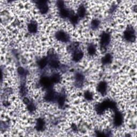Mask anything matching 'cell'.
I'll return each mask as SVG.
<instances>
[{
	"label": "cell",
	"mask_w": 137,
	"mask_h": 137,
	"mask_svg": "<svg viewBox=\"0 0 137 137\" xmlns=\"http://www.w3.org/2000/svg\"><path fill=\"white\" fill-rule=\"evenodd\" d=\"M55 36L58 40L63 42H67L70 39L69 35L65 32L61 31L57 32L55 34Z\"/></svg>",
	"instance_id": "4"
},
{
	"label": "cell",
	"mask_w": 137,
	"mask_h": 137,
	"mask_svg": "<svg viewBox=\"0 0 137 137\" xmlns=\"http://www.w3.org/2000/svg\"><path fill=\"white\" fill-rule=\"evenodd\" d=\"M53 83H57L60 81V76L58 74H54L51 78Z\"/></svg>",
	"instance_id": "20"
},
{
	"label": "cell",
	"mask_w": 137,
	"mask_h": 137,
	"mask_svg": "<svg viewBox=\"0 0 137 137\" xmlns=\"http://www.w3.org/2000/svg\"><path fill=\"white\" fill-rule=\"evenodd\" d=\"M48 63V60L46 58H43L40 59L39 62V65L40 68H44Z\"/></svg>",
	"instance_id": "19"
},
{
	"label": "cell",
	"mask_w": 137,
	"mask_h": 137,
	"mask_svg": "<svg viewBox=\"0 0 137 137\" xmlns=\"http://www.w3.org/2000/svg\"><path fill=\"white\" fill-rule=\"evenodd\" d=\"M18 72L20 75H23L25 72V70L23 68L20 67L18 69Z\"/></svg>",
	"instance_id": "27"
},
{
	"label": "cell",
	"mask_w": 137,
	"mask_h": 137,
	"mask_svg": "<svg viewBox=\"0 0 137 137\" xmlns=\"http://www.w3.org/2000/svg\"><path fill=\"white\" fill-rule=\"evenodd\" d=\"M100 25V21L97 19H94L92 21L91 23V26L93 29H96L97 27L99 26Z\"/></svg>",
	"instance_id": "22"
},
{
	"label": "cell",
	"mask_w": 137,
	"mask_h": 137,
	"mask_svg": "<svg viewBox=\"0 0 137 137\" xmlns=\"http://www.w3.org/2000/svg\"><path fill=\"white\" fill-rule=\"evenodd\" d=\"M84 97L87 100H92L93 98V95L92 93L89 91H87L84 94Z\"/></svg>",
	"instance_id": "24"
},
{
	"label": "cell",
	"mask_w": 137,
	"mask_h": 137,
	"mask_svg": "<svg viewBox=\"0 0 137 137\" xmlns=\"http://www.w3.org/2000/svg\"><path fill=\"white\" fill-rule=\"evenodd\" d=\"M84 54L83 52L81 51H76L74 52L73 54V60L75 62L79 61L80 60L83 58Z\"/></svg>",
	"instance_id": "10"
},
{
	"label": "cell",
	"mask_w": 137,
	"mask_h": 137,
	"mask_svg": "<svg viewBox=\"0 0 137 137\" xmlns=\"http://www.w3.org/2000/svg\"><path fill=\"white\" fill-rule=\"evenodd\" d=\"M36 5L41 14H46L48 11V6L47 2L45 1H39L36 2Z\"/></svg>",
	"instance_id": "6"
},
{
	"label": "cell",
	"mask_w": 137,
	"mask_h": 137,
	"mask_svg": "<svg viewBox=\"0 0 137 137\" xmlns=\"http://www.w3.org/2000/svg\"><path fill=\"white\" fill-rule=\"evenodd\" d=\"M49 64H50L51 67L53 68H57L59 66L58 62L56 59H51L50 62H49Z\"/></svg>",
	"instance_id": "21"
},
{
	"label": "cell",
	"mask_w": 137,
	"mask_h": 137,
	"mask_svg": "<svg viewBox=\"0 0 137 137\" xmlns=\"http://www.w3.org/2000/svg\"><path fill=\"white\" fill-rule=\"evenodd\" d=\"M45 123L44 120L41 118H39L37 120L36 128L38 131H42L45 129Z\"/></svg>",
	"instance_id": "11"
},
{
	"label": "cell",
	"mask_w": 137,
	"mask_h": 137,
	"mask_svg": "<svg viewBox=\"0 0 137 137\" xmlns=\"http://www.w3.org/2000/svg\"><path fill=\"white\" fill-rule=\"evenodd\" d=\"M78 15L80 18H83L86 15V9L84 5H80L78 10Z\"/></svg>",
	"instance_id": "15"
},
{
	"label": "cell",
	"mask_w": 137,
	"mask_h": 137,
	"mask_svg": "<svg viewBox=\"0 0 137 137\" xmlns=\"http://www.w3.org/2000/svg\"><path fill=\"white\" fill-rule=\"evenodd\" d=\"M40 84L45 89H51L52 85L53 84L51 78H49L47 77H43L40 79Z\"/></svg>",
	"instance_id": "5"
},
{
	"label": "cell",
	"mask_w": 137,
	"mask_h": 137,
	"mask_svg": "<svg viewBox=\"0 0 137 137\" xmlns=\"http://www.w3.org/2000/svg\"><path fill=\"white\" fill-rule=\"evenodd\" d=\"M28 109L31 112H32V111H34L35 110V106L34 105H33V104L32 103H29L28 104Z\"/></svg>",
	"instance_id": "25"
},
{
	"label": "cell",
	"mask_w": 137,
	"mask_h": 137,
	"mask_svg": "<svg viewBox=\"0 0 137 137\" xmlns=\"http://www.w3.org/2000/svg\"><path fill=\"white\" fill-rule=\"evenodd\" d=\"M72 15H71L70 12L67 9L63 8L60 10V16H61L62 18H67L69 17V16L71 17Z\"/></svg>",
	"instance_id": "14"
},
{
	"label": "cell",
	"mask_w": 137,
	"mask_h": 137,
	"mask_svg": "<svg viewBox=\"0 0 137 137\" xmlns=\"http://www.w3.org/2000/svg\"><path fill=\"white\" fill-rule=\"evenodd\" d=\"M57 101L59 107H63L65 103V97L63 95H59L57 96Z\"/></svg>",
	"instance_id": "18"
},
{
	"label": "cell",
	"mask_w": 137,
	"mask_h": 137,
	"mask_svg": "<svg viewBox=\"0 0 137 137\" xmlns=\"http://www.w3.org/2000/svg\"><path fill=\"white\" fill-rule=\"evenodd\" d=\"M70 21L73 25L77 24L78 21V17L76 15H72L70 17Z\"/></svg>",
	"instance_id": "23"
},
{
	"label": "cell",
	"mask_w": 137,
	"mask_h": 137,
	"mask_svg": "<svg viewBox=\"0 0 137 137\" xmlns=\"http://www.w3.org/2000/svg\"><path fill=\"white\" fill-rule=\"evenodd\" d=\"M24 102L25 103H26V105H28V104L30 103V101L29 100V99L27 98H25L24 99Z\"/></svg>",
	"instance_id": "28"
},
{
	"label": "cell",
	"mask_w": 137,
	"mask_h": 137,
	"mask_svg": "<svg viewBox=\"0 0 137 137\" xmlns=\"http://www.w3.org/2000/svg\"><path fill=\"white\" fill-rule=\"evenodd\" d=\"M125 39L129 42H133L135 39V31L131 26L128 27L124 33Z\"/></svg>",
	"instance_id": "2"
},
{
	"label": "cell",
	"mask_w": 137,
	"mask_h": 137,
	"mask_svg": "<svg viewBox=\"0 0 137 137\" xmlns=\"http://www.w3.org/2000/svg\"><path fill=\"white\" fill-rule=\"evenodd\" d=\"M107 85L105 81H101L97 86V90L101 94L105 95L106 93Z\"/></svg>",
	"instance_id": "9"
},
{
	"label": "cell",
	"mask_w": 137,
	"mask_h": 137,
	"mask_svg": "<svg viewBox=\"0 0 137 137\" xmlns=\"http://www.w3.org/2000/svg\"><path fill=\"white\" fill-rule=\"evenodd\" d=\"M87 51H88V53H89L90 55H95V54L96 53L95 46L93 44L90 45L88 47Z\"/></svg>",
	"instance_id": "16"
},
{
	"label": "cell",
	"mask_w": 137,
	"mask_h": 137,
	"mask_svg": "<svg viewBox=\"0 0 137 137\" xmlns=\"http://www.w3.org/2000/svg\"><path fill=\"white\" fill-rule=\"evenodd\" d=\"M57 96H56L55 94V92L53 90H49L45 95V98L48 102H52L54 100H55L56 98H57Z\"/></svg>",
	"instance_id": "8"
},
{
	"label": "cell",
	"mask_w": 137,
	"mask_h": 137,
	"mask_svg": "<svg viewBox=\"0 0 137 137\" xmlns=\"http://www.w3.org/2000/svg\"><path fill=\"white\" fill-rule=\"evenodd\" d=\"M38 26L35 21H31L28 25V30L31 33H35L36 32Z\"/></svg>",
	"instance_id": "12"
},
{
	"label": "cell",
	"mask_w": 137,
	"mask_h": 137,
	"mask_svg": "<svg viewBox=\"0 0 137 137\" xmlns=\"http://www.w3.org/2000/svg\"><path fill=\"white\" fill-rule=\"evenodd\" d=\"M123 122V117L122 114L119 111H116L115 113L114 118V124L116 127L121 125Z\"/></svg>",
	"instance_id": "7"
},
{
	"label": "cell",
	"mask_w": 137,
	"mask_h": 137,
	"mask_svg": "<svg viewBox=\"0 0 137 137\" xmlns=\"http://www.w3.org/2000/svg\"><path fill=\"white\" fill-rule=\"evenodd\" d=\"M109 108H111L113 110L116 109V105L115 102L109 100L104 101L102 103L98 104L96 106V111L97 113L101 114L103 111H105L106 109Z\"/></svg>",
	"instance_id": "1"
},
{
	"label": "cell",
	"mask_w": 137,
	"mask_h": 137,
	"mask_svg": "<svg viewBox=\"0 0 137 137\" xmlns=\"http://www.w3.org/2000/svg\"><path fill=\"white\" fill-rule=\"evenodd\" d=\"M113 57L110 54H106L105 56L103 57L102 59V62L104 64H108L112 62Z\"/></svg>",
	"instance_id": "13"
},
{
	"label": "cell",
	"mask_w": 137,
	"mask_h": 137,
	"mask_svg": "<svg viewBox=\"0 0 137 137\" xmlns=\"http://www.w3.org/2000/svg\"><path fill=\"white\" fill-rule=\"evenodd\" d=\"M110 41V36L109 33L104 32L102 34L101 36V46L102 48L107 47Z\"/></svg>",
	"instance_id": "3"
},
{
	"label": "cell",
	"mask_w": 137,
	"mask_h": 137,
	"mask_svg": "<svg viewBox=\"0 0 137 137\" xmlns=\"http://www.w3.org/2000/svg\"><path fill=\"white\" fill-rule=\"evenodd\" d=\"M84 80V76L81 73H77L76 76V81L78 85L81 84Z\"/></svg>",
	"instance_id": "17"
},
{
	"label": "cell",
	"mask_w": 137,
	"mask_h": 137,
	"mask_svg": "<svg viewBox=\"0 0 137 137\" xmlns=\"http://www.w3.org/2000/svg\"><path fill=\"white\" fill-rule=\"evenodd\" d=\"M57 6L58 7L59 9H60V10L64 8V2L63 1H58L57 2Z\"/></svg>",
	"instance_id": "26"
}]
</instances>
